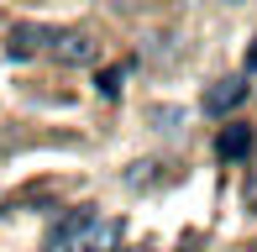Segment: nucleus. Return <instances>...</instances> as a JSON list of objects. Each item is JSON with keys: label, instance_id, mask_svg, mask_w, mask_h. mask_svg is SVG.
<instances>
[{"label": "nucleus", "instance_id": "f257e3e1", "mask_svg": "<svg viewBox=\"0 0 257 252\" xmlns=\"http://www.w3.org/2000/svg\"><path fill=\"white\" fill-rule=\"evenodd\" d=\"M48 53H53L63 68H84V63L100 58V48H95L89 32H53V48H48Z\"/></svg>", "mask_w": 257, "mask_h": 252}, {"label": "nucleus", "instance_id": "f03ea898", "mask_svg": "<svg viewBox=\"0 0 257 252\" xmlns=\"http://www.w3.org/2000/svg\"><path fill=\"white\" fill-rule=\"evenodd\" d=\"M42 48H53V27H37V21H16V27L6 32V53L11 58H32V53H42Z\"/></svg>", "mask_w": 257, "mask_h": 252}, {"label": "nucleus", "instance_id": "7ed1b4c3", "mask_svg": "<svg viewBox=\"0 0 257 252\" xmlns=\"http://www.w3.org/2000/svg\"><path fill=\"white\" fill-rule=\"evenodd\" d=\"M247 100V74H231V79H215L205 89V116H231V110Z\"/></svg>", "mask_w": 257, "mask_h": 252}, {"label": "nucleus", "instance_id": "20e7f679", "mask_svg": "<svg viewBox=\"0 0 257 252\" xmlns=\"http://www.w3.org/2000/svg\"><path fill=\"white\" fill-rule=\"evenodd\" d=\"M215 153H220V163H241V158L252 153V126H241V121H231L226 132L215 137Z\"/></svg>", "mask_w": 257, "mask_h": 252}, {"label": "nucleus", "instance_id": "39448f33", "mask_svg": "<svg viewBox=\"0 0 257 252\" xmlns=\"http://www.w3.org/2000/svg\"><path fill=\"white\" fill-rule=\"evenodd\" d=\"M115 236H121V226H115V221H95V226H89V231L79 236V242L68 247V252H110V242H115Z\"/></svg>", "mask_w": 257, "mask_h": 252}, {"label": "nucleus", "instance_id": "423d86ee", "mask_svg": "<svg viewBox=\"0 0 257 252\" xmlns=\"http://www.w3.org/2000/svg\"><path fill=\"white\" fill-rule=\"evenodd\" d=\"M121 79H126L121 68H105V74H100V95H105V100H115V95H121Z\"/></svg>", "mask_w": 257, "mask_h": 252}, {"label": "nucleus", "instance_id": "0eeeda50", "mask_svg": "<svg viewBox=\"0 0 257 252\" xmlns=\"http://www.w3.org/2000/svg\"><path fill=\"white\" fill-rule=\"evenodd\" d=\"M241 200H247V210H257V168L247 174V184H241Z\"/></svg>", "mask_w": 257, "mask_h": 252}, {"label": "nucleus", "instance_id": "6e6552de", "mask_svg": "<svg viewBox=\"0 0 257 252\" xmlns=\"http://www.w3.org/2000/svg\"><path fill=\"white\" fill-rule=\"evenodd\" d=\"M247 74H257V42L247 48Z\"/></svg>", "mask_w": 257, "mask_h": 252}, {"label": "nucleus", "instance_id": "1a4fd4ad", "mask_svg": "<svg viewBox=\"0 0 257 252\" xmlns=\"http://www.w3.org/2000/svg\"><path fill=\"white\" fill-rule=\"evenodd\" d=\"M252 252H257V242H252Z\"/></svg>", "mask_w": 257, "mask_h": 252}]
</instances>
